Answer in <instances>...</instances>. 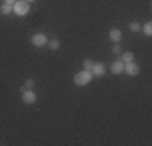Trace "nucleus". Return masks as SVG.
Returning a JSON list of instances; mask_svg holds the SVG:
<instances>
[{
  "label": "nucleus",
  "mask_w": 152,
  "mask_h": 146,
  "mask_svg": "<svg viewBox=\"0 0 152 146\" xmlns=\"http://www.w3.org/2000/svg\"><path fill=\"white\" fill-rule=\"evenodd\" d=\"M129 31H133V32H139L141 31V23H137V21H131V23H129Z\"/></svg>",
  "instance_id": "nucleus-12"
},
{
  "label": "nucleus",
  "mask_w": 152,
  "mask_h": 146,
  "mask_svg": "<svg viewBox=\"0 0 152 146\" xmlns=\"http://www.w3.org/2000/svg\"><path fill=\"white\" fill-rule=\"evenodd\" d=\"M123 72H126L129 76H136L139 75V65H136L134 62H128L123 65Z\"/></svg>",
  "instance_id": "nucleus-4"
},
{
  "label": "nucleus",
  "mask_w": 152,
  "mask_h": 146,
  "mask_svg": "<svg viewBox=\"0 0 152 146\" xmlns=\"http://www.w3.org/2000/svg\"><path fill=\"white\" fill-rule=\"evenodd\" d=\"M123 62L121 60H115L110 63V72L113 73V75H120V73H123Z\"/></svg>",
  "instance_id": "nucleus-6"
},
{
  "label": "nucleus",
  "mask_w": 152,
  "mask_h": 146,
  "mask_svg": "<svg viewBox=\"0 0 152 146\" xmlns=\"http://www.w3.org/2000/svg\"><path fill=\"white\" fill-rule=\"evenodd\" d=\"M120 60L123 62V63H128V62H134V54H133V52H123Z\"/></svg>",
  "instance_id": "nucleus-9"
},
{
  "label": "nucleus",
  "mask_w": 152,
  "mask_h": 146,
  "mask_svg": "<svg viewBox=\"0 0 152 146\" xmlns=\"http://www.w3.org/2000/svg\"><path fill=\"white\" fill-rule=\"evenodd\" d=\"M13 13L18 15V16H26L29 13V3L26 0H20L13 5Z\"/></svg>",
  "instance_id": "nucleus-2"
},
{
  "label": "nucleus",
  "mask_w": 152,
  "mask_h": 146,
  "mask_svg": "<svg viewBox=\"0 0 152 146\" xmlns=\"http://www.w3.org/2000/svg\"><path fill=\"white\" fill-rule=\"evenodd\" d=\"M92 72H88V70H83V72H78L75 75V85L76 86H86L88 83H91L92 80Z\"/></svg>",
  "instance_id": "nucleus-1"
},
{
  "label": "nucleus",
  "mask_w": 152,
  "mask_h": 146,
  "mask_svg": "<svg viewBox=\"0 0 152 146\" xmlns=\"http://www.w3.org/2000/svg\"><path fill=\"white\" fill-rule=\"evenodd\" d=\"M108 38H110V41H113L115 44L120 42L121 41V31H120V29H117V28L110 29V31H108Z\"/></svg>",
  "instance_id": "nucleus-7"
},
{
  "label": "nucleus",
  "mask_w": 152,
  "mask_h": 146,
  "mask_svg": "<svg viewBox=\"0 0 152 146\" xmlns=\"http://www.w3.org/2000/svg\"><path fill=\"white\" fill-rule=\"evenodd\" d=\"M26 2H28V3H29V2H36V0H26Z\"/></svg>",
  "instance_id": "nucleus-18"
},
{
  "label": "nucleus",
  "mask_w": 152,
  "mask_h": 146,
  "mask_svg": "<svg viewBox=\"0 0 152 146\" xmlns=\"http://www.w3.org/2000/svg\"><path fill=\"white\" fill-rule=\"evenodd\" d=\"M24 88H26V89H32V88H34V80L26 78V81H24Z\"/></svg>",
  "instance_id": "nucleus-15"
},
{
  "label": "nucleus",
  "mask_w": 152,
  "mask_h": 146,
  "mask_svg": "<svg viewBox=\"0 0 152 146\" xmlns=\"http://www.w3.org/2000/svg\"><path fill=\"white\" fill-rule=\"evenodd\" d=\"M3 3H8V5H15V3H16V0H3Z\"/></svg>",
  "instance_id": "nucleus-17"
},
{
  "label": "nucleus",
  "mask_w": 152,
  "mask_h": 146,
  "mask_svg": "<svg viewBox=\"0 0 152 146\" xmlns=\"http://www.w3.org/2000/svg\"><path fill=\"white\" fill-rule=\"evenodd\" d=\"M31 42L34 47H44L47 42H49V39H47V36L44 32H36V34H32L31 38Z\"/></svg>",
  "instance_id": "nucleus-3"
},
{
  "label": "nucleus",
  "mask_w": 152,
  "mask_h": 146,
  "mask_svg": "<svg viewBox=\"0 0 152 146\" xmlns=\"http://www.w3.org/2000/svg\"><path fill=\"white\" fill-rule=\"evenodd\" d=\"M91 72L94 76H102V75H105V67H104V63H94Z\"/></svg>",
  "instance_id": "nucleus-8"
},
{
  "label": "nucleus",
  "mask_w": 152,
  "mask_h": 146,
  "mask_svg": "<svg viewBox=\"0 0 152 146\" xmlns=\"http://www.w3.org/2000/svg\"><path fill=\"white\" fill-rule=\"evenodd\" d=\"M47 44H49V47L52 50H58L60 49V41H58V39H50Z\"/></svg>",
  "instance_id": "nucleus-13"
},
{
  "label": "nucleus",
  "mask_w": 152,
  "mask_h": 146,
  "mask_svg": "<svg viewBox=\"0 0 152 146\" xmlns=\"http://www.w3.org/2000/svg\"><path fill=\"white\" fill-rule=\"evenodd\" d=\"M92 65H94V62L91 60V58H86V60L83 62V67H84V70H88V72H91Z\"/></svg>",
  "instance_id": "nucleus-14"
},
{
  "label": "nucleus",
  "mask_w": 152,
  "mask_h": 146,
  "mask_svg": "<svg viewBox=\"0 0 152 146\" xmlns=\"http://www.w3.org/2000/svg\"><path fill=\"white\" fill-rule=\"evenodd\" d=\"M0 13L7 16V15L13 13V7H12V5H8V3H2V5H0Z\"/></svg>",
  "instance_id": "nucleus-10"
},
{
  "label": "nucleus",
  "mask_w": 152,
  "mask_h": 146,
  "mask_svg": "<svg viewBox=\"0 0 152 146\" xmlns=\"http://www.w3.org/2000/svg\"><path fill=\"white\" fill-rule=\"evenodd\" d=\"M112 52H113V54H121V47H120V44H118V42L112 47Z\"/></svg>",
  "instance_id": "nucleus-16"
},
{
  "label": "nucleus",
  "mask_w": 152,
  "mask_h": 146,
  "mask_svg": "<svg viewBox=\"0 0 152 146\" xmlns=\"http://www.w3.org/2000/svg\"><path fill=\"white\" fill-rule=\"evenodd\" d=\"M141 31H144V34H146L147 38H151V36H152V23H151V21H147V23L141 28Z\"/></svg>",
  "instance_id": "nucleus-11"
},
{
  "label": "nucleus",
  "mask_w": 152,
  "mask_h": 146,
  "mask_svg": "<svg viewBox=\"0 0 152 146\" xmlns=\"http://www.w3.org/2000/svg\"><path fill=\"white\" fill-rule=\"evenodd\" d=\"M21 99H23L24 104H34L36 99H37V96H36L34 91H31V89H24V91H23V94H21Z\"/></svg>",
  "instance_id": "nucleus-5"
}]
</instances>
